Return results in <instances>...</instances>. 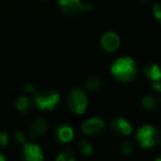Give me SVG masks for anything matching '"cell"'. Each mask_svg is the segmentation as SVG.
I'll return each instance as SVG.
<instances>
[{"instance_id": "cell-1", "label": "cell", "mask_w": 161, "mask_h": 161, "mask_svg": "<svg viewBox=\"0 0 161 161\" xmlns=\"http://www.w3.org/2000/svg\"><path fill=\"white\" fill-rule=\"evenodd\" d=\"M138 68L131 57H121L111 66V74L121 82H130L136 78Z\"/></svg>"}, {"instance_id": "cell-2", "label": "cell", "mask_w": 161, "mask_h": 161, "mask_svg": "<svg viewBox=\"0 0 161 161\" xmlns=\"http://www.w3.org/2000/svg\"><path fill=\"white\" fill-rule=\"evenodd\" d=\"M135 138L140 145V147L144 149H151L157 147L161 142V135L157 128L153 125H146L140 126L136 130Z\"/></svg>"}, {"instance_id": "cell-3", "label": "cell", "mask_w": 161, "mask_h": 161, "mask_svg": "<svg viewBox=\"0 0 161 161\" xmlns=\"http://www.w3.org/2000/svg\"><path fill=\"white\" fill-rule=\"evenodd\" d=\"M60 96L52 90H44L33 93V103L42 111H53L59 104Z\"/></svg>"}, {"instance_id": "cell-4", "label": "cell", "mask_w": 161, "mask_h": 161, "mask_svg": "<svg viewBox=\"0 0 161 161\" xmlns=\"http://www.w3.org/2000/svg\"><path fill=\"white\" fill-rule=\"evenodd\" d=\"M67 104L72 113L78 115L83 114L88 108V97L85 91L78 88L71 89L67 94Z\"/></svg>"}, {"instance_id": "cell-5", "label": "cell", "mask_w": 161, "mask_h": 161, "mask_svg": "<svg viewBox=\"0 0 161 161\" xmlns=\"http://www.w3.org/2000/svg\"><path fill=\"white\" fill-rule=\"evenodd\" d=\"M58 8L67 15H78L83 11L93 9L92 4H85L81 0H58Z\"/></svg>"}, {"instance_id": "cell-6", "label": "cell", "mask_w": 161, "mask_h": 161, "mask_svg": "<svg viewBox=\"0 0 161 161\" xmlns=\"http://www.w3.org/2000/svg\"><path fill=\"white\" fill-rule=\"evenodd\" d=\"M21 158L23 161H44V153L38 145L25 142L22 146Z\"/></svg>"}, {"instance_id": "cell-7", "label": "cell", "mask_w": 161, "mask_h": 161, "mask_svg": "<svg viewBox=\"0 0 161 161\" xmlns=\"http://www.w3.org/2000/svg\"><path fill=\"white\" fill-rule=\"evenodd\" d=\"M105 128V122L100 117H91L81 125V130L86 135H97Z\"/></svg>"}, {"instance_id": "cell-8", "label": "cell", "mask_w": 161, "mask_h": 161, "mask_svg": "<svg viewBox=\"0 0 161 161\" xmlns=\"http://www.w3.org/2000/svg\"><path fill=\"white\" fill-rule=\"evenodd\" d=\"M111 129L112 131L117 136H129L133 133V127H131V124L129 123L126 119L121 116L114 117V119L111 121Z\"/></svg>"}, {"instance_id": "cell-9", "label": "cell", "mask_w": 161, "mask_h": 161, "mask_svg": "<svg viewBox=\"0 0 161 161\" xmlns=\"http://www.w3.org/2000/svg\"><path fill=\"white\" fill-rule=\"evenodd\" d=\"M121 45V38L114 32H106L101 38V46L105 52H115Z\"/></svg>"}, {"instance_id": "cell-10", "label": "cell", "mask_w": 161, "mask_h": 161, "mask_svg": "<svg viewBox=\"0 0 161 161\" xmlns=\"http://www.w3.org/2000/svg\"><path fill=\"white\" fill-rule=\"evenodd\" d=\"M54 136L57 142H62V144H67V142H71L74 139L75 131L74 128L68 124H63V125L57 126L54 131Z\"/></svg>"}, {"instance_id": "cell-11", "label": "cell", "mask_w": 161, "mask_h": 161, "mask_svg": "<svg viewBox=\"0 0 161 161\" xmlns=\"http://www.w3.org/2000/svg\"><path fill=\"white\" fill-rule=\"evenodd\" d=\"M48 129V123L45 119L43 117H38L33 121V123L31 124L30 128V134L32 138L36 137H42L43 135H45Z\"/></svg>"}, {"instance_id": "cell-12", "label": "cell", "mask_w": 161, "mask_h": 161, "mask_svg": "<svg viewBox=\"0 0 161 161\" xmlns=\"http://www.w3.org/2000/svg\"><path fill=\"white\" fill-rule=\"evenodd\" d=\"M144 75L150 81H160L161 80V67L157 64L147 66L144 69Z\"/></svg>"}, {"instance_id": "cell-13", "label": "cell", "mask_w": 161, "mask_h": 161, "mask_svg": "<svg viewBox=\"0 0 161 161\" xmlns=\"http://www.w3.org/2000/svg\"><path fill=\"white\" fill-rule=\"evenodd\" d=\"M160 103L161 100L158 96H146L142 100V106L147 111H156Z\"/></svg>"}, {"instance_id": "cell-14", "label": "cell", "mask_w": 161, "mask_h": 161, "mask_svg": "<svg viewBox=\"0 0 161 161\" xmlns=\"http://www.w3.org/2000/svg\"><path fill=\"white\" fill-rule=\"evenodd\" d=\"M32 104L33 102L30 97L25 96H21L18 97L17 101H15V108L21 113H29L32 110Z\"/></svg>"}, {"instance_id": "cell-15", "label": "cell", "mask_w": 161, "mask_h": 161, "mask_svg": "<svg viewBox=\"0 0 161 161\" xmlns=\"http://www.w3.org/2000/svg\"><path fill=\"white\" fill-rule=\"evenodd\" d=\"M55 161H76V155L70 149H64L57 155Z\"/></svg>"}, {"instance_id": "cell-16", "label": "cell", "mask_w": 161, "mask_h": 161, "mask_svg": "<svg viewBox=\"0 0 161 161\" xmlns=\"http://www.w3.org/2000/svg\"><path fill=\"white\" fill-rule=\"evenodd\" d=\"M79 149L83 156H91L93 153V146L86 139H82L79 142Z\"/></svg>"}, {"instance_id": "cell-17", "label": "cell", "mask_w": 161, "mask_h": 161, "mask_svg": "<svg viewBox=\"0 0 161 161\" xmlns=\"http://www.w3.org/2000/svg\"><path fill=\"white\" fill-rule=\"evenodd\" d=\"M86 87L90 91H96V90H97L101 87V80H100L99 77H90L87 80V82H86Z\"/></svg>"}, {"instance_id": "cell-18", "label": "cell", "mask_w": 161, "mask_h": 161, "mask_svg": "<svg viewBox=\"0 0 161 161\" xmlns=\"http://www.w3.org/2000/svg\"><path fill=\"white\" fill-rule=\"evenodd\" d=\"M119 151L123 156H130L134 153V145L130 142H125L121 145L119 147Z\"/></svg>"}, {"instance_id": "cell-19", "label": "cell", "mask_w": 161, "mask_h": 161, "mask_svg": "<svg viewBox=\"0 0 161 161\" xmlns=\"http://www.w3.org/2000/svg\"><path fill=\"white\" fill-rule=\"evenodd\" d=\"M13 138H14V140L17 142H19V144H22L23 145L24 142H26V138H25V135H24L23 131L21 130H17L14 133V135H13Z\"/></svg>"}, {"instance_id": "cell-20", "label": "cell", "mask_w": 161, "mask_h": 161, "mask_svg": "<svg viewBox=\"0 0 161 161\" xmlns=\"http://www.w3.org/2000/svg\"><path fill=\"white\" fill-rule=\"evenodd\" d=\"M153 10V15H155V18L161 23V1L155 3Z\"/></svg>"}, {"instance_id": "cell-21", "label": "cell", "mask_w": 161, "mask_h": 161, "mask_svg": "<svg viewBox=\"0 0 161 161\" xmlns=\"http://www.w3.org/2000/svg\"><path fill=\"white\" fill-rule=\"evenodd\" d=\"M9 144V135L7 133H0V147H7Z\"/></svg>"}, {"instance_id": "cell-22", "label": "cell", "mask_w": 161, "mask_h": 161, "mask_svg": "<svg viewBox=\"0 0 161 161\" xmlns=\"http://www.w3.org/2000/svg\"><path fill=\"white\" fill-rule=\"evenodd\" d=\"M24 91L28 92V93H34V92L36 91L35 88H34V86L32 85V83H28V85L25 86V88H24Z\"/></svg>"}, {"instance_id": "cell-23", "label": "cell", "mask_w": 161, "mask_h": 161, "mask_svg": "<svg viewBox=\"0 0 161 161\" xmlns=\"http://www.w3.org/2000/svg\"><path fill=\"white\" fill-rule=\"evenodd\" d=\"M151 88H153V90H156V91L161 92V80L160 81H153V85H151Z\"/></svg>"}, {"instance_id": "cell-24", "label": "cell", "mask_w": 161, "mask_h": 161, "mask_svg": "<svg viewBox=\"0 0 161 161\" xmlns=\"http://www.w3.org/2000/svg\"><path fill=\"white\" fill-rule=\"evenodd\" d=\"M0 161H6V158L3 157V155H2V153H0Z\"/></svg>"}, {"instance_id": "cell-25", "label": "cell", "mask_w": 161, "mask_h": 161, "mask_svg": "<svg viewBox=\"0 0 161 161\" xmlns=\"http://www.w3.org/2000/svg\"><path fill=\"white\" fill-rule=\"evenodd\" d=\"M155 161H161V156H159V157H157V158H156Z\"/></svg>"}]
</instances>
